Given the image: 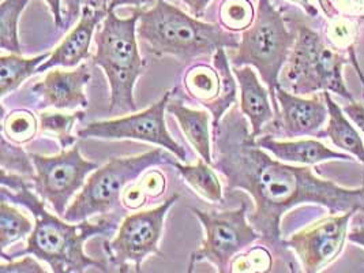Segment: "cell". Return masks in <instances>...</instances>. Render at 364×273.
I'll return each mask as SVG.
<instances>
[{
    "label": "cell",
    "mask_w": 364,
    "mask_h": 273,
    "mask_svg": "<svg viewBox=\"0 0 364 273\" xmlns=\"http://www.w3.org/2000/svg\"><path fill=\"white\" fill-rule=\"evenodd\" d=\"M1 168L17 171L18 175L33 178L34 166L31 154H26L19 145L11 144L4 136L1 138Z\"/></svg>",
    "instance_id": "4dcf8cb0"
},
{
    "label": "cell",
    "mask_w": 364,
    "mask_h": 273,
    "mask_svg": "<svg viewBox=\"0 0 364 273\" xmlns=\"http://www.w3.org/2000/svg\"><path fill=\"white\" fill-rule=\"evenodd\" d=\"M360 21L356 18L338 16L328 19V25L325 28V38L333 48L348 55L352 62L356 74L359 75L364 93V73L359 65V59L356 55V43L359 38V26Z\"/></svg>",
    "instance_id": "cb8c5ba5"
},
{
    "label": "cell",
    "mask_w": 364,
    "mask_h": 273,
    "mask_svg": "<svg viewBox=\"0 0 364 273\" xmlns=\"http://www.w3.org/2000/svg\"><path fill=\"white\" fill-rule=\"evenodd\" d=\"M232 70L240 92V111L249 120L251 134L258 138L262 136L266 123L276 118L269 89L259 82L252 66L232 68Z\"/></svg>",
    "instance_id": "e0dca14e"
},
{
    "label": "cell",
    "mask_w": 364,
    "mask_h": 273,
    "mask_svg": "<svg viewBox=\"0 0 364 273\" xmlns=\"http://www.w3.org/2000/svg\"><path fill=\"white\" fill-rule=\"evenodd\" d=\"M172 167L176 168L184 182L203 200L210 204L223 201L224 191L221 181L215 173V167L208 164L203 159L199 157L196 166H184L179 161H173Z\"/></svg>",
    "instance_id": "603a6c76"
},
{
    "label": "cell",
    "mask_w": 364,
    "mask_h": 273,
    "mask_svg": "<svg viewBox=\"0 0 364 273\" xmlns=\"http://www.w3.org/2000/svg\"><path fill=\"white\" fill-rule=\"evenodd\" d=\"M32 0H3L0 3V48L10 53H22L18 37V21Z\"/></svg>",
    "instance_id": "484cf974"
},
{
    "label": "cell",
    "mask_w": 364,
    "mask_h": 273,
    "mask_svg": "<svg viewBox=\"0 0 364 273\" xmlns=\"http://www.w3.org/2000/svg\"><path fill=\"white\" fill-rule=\"evenodd\" d=\"M352 59L333 48L325 36L299 25L295 44L280 74V85L299 96L331 92L353 102L344 80V68Z\"/></svg>",
    "instance_id": "5b68a950"
},
{
    "label": "cell",
    "mask_w": 364,
    "mask_h": 273,
    "mask_svg": "<svg viewBox=\"0 0 364 273\" xmlns=\"http://www.w3.org/2000/svg\"><path fill=\"white\" fill-rule=\"evenodd\" d=\"M277 111L273 120L274 129L284 138L318 136L323 138V126L329 119V109L323 93H315L311 97L299 96L284 89H276Z\"/></svg>",
    "instance_id": "5bb4252c"
},
{
    "label": "cell",
    "mask_w": 364,
    "mask_h": 273,
    "mask_svg": "<svg viewBox=\"0 0 364 273\" xmlns=\"http://www.w3.org/2000/svg\"><path fill=\"white\" fill-rule=\"evenodd\" d=\"M325 102L329 109V119L323 130V136H328L331 142L346 151L349 154L355 156L364 166V142L359 132L352 126L349 118L337 102L331 99V92H322Z\"/></svg>",
    "instance_id": "ffe728a7"
},
{
    "label": "cell",
    "mask_w": 364,
    "mask_h": 273,
    "mask_svg": "<svg viewBox=\"0 0 364 273\" xmlns=\"http://www.w3.org/2000/svg\"><path fill=\"white\" fill-rule=\"evenodd\" d=\"M85 117L83 111H77L75 114H62V112H41L38 115L40 132L44 134L56 136L60 146L66 149L74 146L78 136H71L74 124Z\"/></svg>",
    "instance_id": "f1b7e54d"
},
{
    "label": "cell",
    "mask_w": 364,
    "mask_h": 273,
    "mask_svg": "<svg viewBox=\"0 0 364 273\" xmlns=\"http://www.w3.org/2000/svg\"><path fill=\"white\" fill-rule=\"evenodd\" d=\"M179 198V194H172L160 206L123 219L115 238L104 240L102 246L112 272H132V267L135 272H141L142 264L148 257L163 256L160 240L166 215Z\"/></svg>",
    "instance_id": "ba28073f"
},
{
    "label": "cell",
    "mask_w": 364,
    "mask_h": 273,
    "mask_svg": "<svg viewBox=\"0 0 364 273\" xmlns=\"http://www.w3.org/2000/svg\"><path fill=\"white\" fill-rule=\"evenodd\" d=\"M40 130V122L31 109L16 108L3 118V136L16 145H25L33 141Z\"/></svg>",
    "instance_id": "4316f807"
},
{
    "label": "cell",
    "mask_w": 364,
    "mask_h": 273,
    "mask_svg": "<svg viewBox=\"0 0 364 273\" xmlns=\"http://www.w3.org/2000/svg\"><path fill=\"white\" fill-rule=\"evenodd\" d=\"M0 272L1 273H47V269H44L38 261L34 259L33 256L26 257L21 259H13L9 261V264H1L0 265Z\"/></svg>",
    "instance_id": "1f68e13d"
},
{
    "label": "cell",
    "mask_w": 364,
    "mask_h": 273,
    "mask_svg": "<svg viewBox=\"0 0 364 273\" xmlns=\"http://www.w3.org/2000/svg\"><path fill=\"white\" fill-rule=\"evenodd\" d=\"M343 111L346 112L349 120L362 132L364 134V104L362 102H348L343 107Z\"/></svg>",
    "instance_id": "e575fe53"
},
{
    "label": "cell",
    "mask_w": 364,
    "mask_h": 273,
    "mask_svg": "<svg viewBox=\"0 0 364 273\" xmlns=\"http://www.w3.org/2000/svg\"><path fill=\"white\" fill-rule=\"evenodd\" d=\"M166 188L168 179L166 173L151 167L124 188L122 194V206L130 212L139 210L150 200H159L166 193Z\"/></svg>",
    "instance_id": "7402d4cb"
},
{
    "label": "cell",
    "mask_w": 364,
    "mask_h": 273,
    "mask_svg": "<svg viewBox=\"0 0 364 273\" xmlns=\"http://www.w3.org/2000/svg\"><path fill=\"white\" fill-rule=\"evenodd\" d=\"M334 4L341 16L364 21V0H334Z\"/></svg>",
    "instance_id": "d6a6232c"
},
{
    "label": "cell",
    "mask_w": 364,
    "mask_h": 273,
    "mask_svg": "<svg viewBox=\"0 0 364 273\" xmlns=\"http://www.w3.org/2000/svg\"><path fill=\"white\" fill-rule=\"evenodd\" d=\"M249 124L235 104L212 130V166L225 178L230 191L243 190L251 196L255 209L249 222L269 246H284L282 216L300 205H321L331 215L348 210L364 213V185L343 188L316 176L309 166L299 167L272 159L257 145Z\"/></svg>",
    "instance_id": "6da1fadb"
},
{
    "label": "cell",
    "mask_w": 364,
    "mask_h": 273,
    "mask_svg": "<svg viewBox=\"0 0 364 273\" xmlns=\"http://www.w3.org/2000/svg\"><path fill=\"white\" fill-rule=\"evenodd\" d=\"M52 52H46L34 58H22L17 53L0 56V97L4 99L9 93L17 90L28 78L37 74L40 68Z\"/></svg>",
    "instance_id": "44dd1931"
},
{
    "label": "cell",
    "mask_w": 364,
    "mask_h": 273,
    "mask_svg": "<svg viewBox=\"0 0 364 273\" xmlns=\"http://www.w3.org/2000/svg\"><path fill=\"white\" fill-rule=\"evenodd\" d=\"M203 228V240L197 252L191 253L188 272L199 262H209L220 273L230 272V264L237 253L261 239V235L247 222V204L233 210H202L191 208Z\"/></svg>",
    "instance_id": "9c48e42d"
},
{
    "label": "cell",
    "mask_w": 364,
    "mask_h": 273,
    "mask_svg": "<svg viewBox=\"0 0 364 273\" xmlns=\"http://www.w3.org/2000/svg\"><path fill=\"white\" fill-rule=\"evenodd\" d=\"M151 0H109L108 1V10L115 11L117 7H124V6H133L135 9H141L142 6L148 4Z\"/></svg>",
    "instance_id": "74e56055"
},
{
    "label": "cell",
    "mask_w": 364,
    "mask_h": 273,
    "mask_svg": "<svg viewBox=\"0 0 364 273\" xmlns=\"http://www.w3.org/2000/svg\"><path fill=\"white\" fill-rule=\"evenodd\" d=\"M259 148L273 154L276 159L288 164L315 166L329 160L352 161V154L333 151L319 142L318 139H296V141H279L272 136H259L255 138Z\"/></svg>",
    "instance_id": "ac0fdd59"
},
{
    "label": "cell",
    "mask_w": 364,
    "mask_h": 273,
    "mask_svg": "<svg viewBox=\"0 0 364 273\" xmlns=\"http://www.w3.org/2000/svg\"><path fill=\"white\" fill-rule=\"evenodd\" d=\"M295 40L296 34L288 29L282 13L270 0H258L257 16L252 25L242 32L237 48L230 53L232 68H257L269 89L274 111L279 108L276 89L280 85V74Z\"/></svg>",
    "instance_id": "8992f818"
},
{
    "label": "cell",
    "mask_w": 364,
    "mask_h": 273,
    "mask_svg": "<svg viewBox=\"0 0 364 273\" xmlns=\"http://www.w3.org/2000/svg\"><path fill=\"white\" fill-rule=\"evenodd\" d=\"M34 224L16 206L1 198L0 203V247L1 252L32 234Z\"/></svg>",
    "instance_id": "d4e9b609"
},
{
    "label": "cell",
    "mask_w": 364,
    "mask_h": 273,
    "mask_svg": "<svg viewBox=\"0 0 364 273\" xmlns=\"http://www.w3.org/2000/svg\"><path fill=\"white\" fill-rule=\"evenodd\" d=\"M172 160L163 148L127 157H112L105 166L95 171L74 201L67 206L63 219L78 223L95 216L116 212L122 205V194L134 181L151 167L172 166Z\"/></svg>",
    "instance_id": "52a82bcc"
},
{
    "label": "cell",
    "mask_w": 364,
    "mask_h": 273,
    "mask_svg": "<svg viewBox=\"0 0 364 273\" xmlns=\"http://www.w3.org/2000/svg\"><path fill=\"white\" fill-rule=\"evenodd\" d=\"M273 271V256L265 246H254L233 257L231 273H267Z\"/></svg>",
    "instance_id": "f546056e"
},
{
    "label": "cell",
    "mask_w": 364,
    "mask_h": 273,
    "mask_svg": "<svg viewBox=\"0 0 364 273\" xmlns=\"http://www.w3.org/2000/svg\"><path fill=\"white\" fill-rule=\"evenodd\" d=\"M292 1L300 4V6L306 10V13H307L310 17H316L318 11H316V9H315L314 6L310 3V0H292Z\"/></svg>",
    "instance_id": "60d3db41"
},
{
    "label": "cell",
    "mask_w": 364,
    "mask_h": 273,
    "mask_svg": "<svg viewBox=\"0 0 364 273\" xmlns=\"http://www.w3.org/2000/svg\"><path fill=\"white\" fill-rule=\"evenodd\" d=\"M318 3H319V7H321L323 16L328 19L341 16L334 4V0H318Z\"/></svg>",
    "instance_id": "f35d334b"
},
{
    "label": "cell",
    "mask_w": 364,
    "mask_h": 273,
    "mask_svg": "<svg viewBox=\"0 0 364 273\" xmlns=\"http://www.w3.org/2000/svg\"><path fill=\"white\" fill-rule=\"evenodd\" d=\"M182 82L186 95L210 112L212 130L236 104L239 86L225 48L215 52L212 65L199 62L187 68Z\"/></svg>",
    "instance_id": "7c38bea8"
},
{
    "label": "cell",
    "mask_w": 364,
    "mask_h": 273,
    "mask_svg": "<svg viewBox=\"0 0 364 273\" xmlns=\"http://www.w3.org/2000/svg\"><path fill=\"white\" fill-rule=\"evenodd\" d=\"M348 240L364 249V227L353 228L350 232H348Z\"/></svg>",
    "instance_id": "ab89813d"
},
{
    "label": "cell",
    "mask_w": 364,
    "mask_h": 273,
    "mask_svg": "<svg viewBox=\"0 0 364 273\" xmlns=\"http://www.w3.org/2000/svg\"><path fill=\"white\" fill-rule=\"evenodd\" d=\"M31 159L34 166L32 188L60 218H63L70 200L85 186L86 176L99 168V164L83 157L77 145L56 156L34 154Z\"/></svg>",
    "instance_id": "30bf717a"
},
{
    "label": "cell",
    "mask_w": 364,
    "mask_h": 273,
    "mask_svg": "<svg viewBox=\"0 0 364 273\" xmlns=\"http://www.w3.org/2000/svg\"><path fill=\"white\" fill-rule=\"evenodd\" d=\"M257 16L251 0H223L218 9V23L228 32L247 31Z\"/></svg>",
    "instance_id": "83f0119b"
},
{
    "label": "cell",
    "mask_w": 364,
    "mask_h": 273,
    "mask_svg": "<svg viewBox=\"0 0 364 273\" xmlns=\"http://www.w3.org/2000/svg\"><path fill=\"white\" fill-rule=\"evenodd\" d=\"M355 213L358 210L331 215L284 240V246L295 253L303 272H322L340 257L348 240L349 222Z\"/></svg>",
    "instance_id": "4fadbf2b"
},
{
    "label": "cell",
    "mask_w": 364,
    "mask_h": 273,
    "mask_svg": "<svg viewBox=\"0 0 364 273\" xmlns=\"http://www.w3.org/2000/svg\"><path fill=\"white\" fill-rule=\"evenodd\" d=\"M181 1L188 7L193 17L200 18L212 0H181Z\"/></svg>",
    "instance_id": "d590c367"
},
{
    "label": "cell",
    "mask_w": 364,
    "mask_h": 273,
    "mask_svg": "<svg viewBox=\"0 0 364 273\" xmlns=\"http://www.w3.org/2000/svg\"><path fill=\"white\" fill-rule=\"evenodd\" d=\"M172 99V96H171ZM168 102L166 112L178 120L183 136L193 146V149L208 164H213V142L210 133L212 115L209 111H199L188 108L182 100L175 99Z\"/></svg>",
    "instance_id": "d6986e66"
},
{
    "label": "cell",
    "mask_w": 364,
    "mask_h": 273,
    "mask_svg": "<svg viewBox=\"0 0 364 273\" xmlns=\"http://www.w3.org/2000/svg\"><path fill=\"white\" fill-rule=\"evenodd\" d=\"M138 10L132 17H117L109 11L95 37L96 53L93 65L102 68L109 89L111 105L109 114H132L136 111L134 87L139 77L144 75L146 60L138 48Z\"/></svg>",
    "instance_id": "277c9868"
},
{
    "label": "cell",
    "mask_w": 364,
    "mask_h": 273,
    "mask_svg": "<svg viewBox=\"0 0 364 273\" xmlns=\"http://www.w3.org/2000/svg\"><path fill=\"white\" fill-rule=\"evenodd\" d=\"M172 90L166 92L161 100L150 105L145 111L135 112L123 118L92 122L78 130V138L99 139H135L154 144L184 161L187 154L166 129V111Z\"/></svg>",
    "instance_id": "8fae6325"
},
{
    "label": "cell",
    "mask_w": 364,
    "mask_h": 273,
    "mask_svg": "<svg viewBox=\"0 0 364 273\" xmlns=\"http://www.w3.org/2000/svg\"><path fill=\"white\" fill-rule=\"evenodd\" d=\"M108 14V6L87 4L82 9L77 25L68 32L65 40L50 53V58L37 68V74L50 68H78L83 60L90 56V46L95 37V31Z\"/></svg>",
    "instance_id": "2e32d148"
},
{
    "label": "cell",
    "mask_w": 364,
    "mask_h": 273,
    "mask_svg": "<svg viewBox=\"0 0 364 273\" xmlns=\"http://www.w3.org/2000/svg\"><path fill=\"white\" fill-rule=\"evenodd\" d=\"M48 6H50V13H52V17L55 21V26L58 29H63L65 28V19L62 16V4H60V0H47Z\"/></svg>",
    "instance_id": "8d00e7d4"
},
{
    "label": "cell",
    "mask_w": 364,
    "mask_h": 273,
    "mask_svg": "<svg viewBox=\"0 0 364 273\" xmlns=\"http://www.w3.org/2000/svg\"><path fill=\"white\" fill-rule=\"evenodd\" d=\"M31 178L1 170V198L26 208L34 216V228L23 250L7 255L4 261L33 256L50 265L53 273H83L90 269L112 272L108 262L95 259L85 253V243L97 235H112L119 228V219L105 215L96 223L67 222L59 215H52L44 201L32 191Z\"/></svg>",
    "instance_id": "7a4b0ae2"
},
{
    "label": "cell",
    "mask_w": 364,
    "mask_h": 273,
    "mask_svg": "<svg viewBox=\"0 0 364 273\" xmlns=\"http://www.w3.org/2000/svg\"><path fill=\"white\" fill-rule=\"evenodd\" d=\"M90 78L92 73L86 63L68 71L50 68L46 78L34 84L31 92L38 102V108H87L89 100L85 95V86L87 85Z\"/></svg>",
    "instance_id": "9a60e30c"
},
{
    "label": "cell",
    "mask_w": 364,
    "mask_h": 273,
    "mask_svg": "<svg viewBox=\"0 0 364 273\" xmlns=\"http://www.w3.org/2000/svg\"><path fill=\"white\" fill-rule=\"evenodd\" d=\"M136 10V36L156 56L169 55L181 62H191L200 56H213L220 48L235 50L240 43L237 33L190 17L166 0H156L149 10Z\"/></svg>",
    "instance_id": "3957f363"
},
{
    "label": "cell",
    "mask_w": 364,
    "mask_h": 273,
    "mask_svg": "<svg viewBox=\"0 0 364 273\" xmlns=\"http://www.w3.org/2000/svg\"><path fill=\"white\" fill-rule=\"evenodd\" d=\"M65 3H66V13L63 16L65 19L63 29H68L70 26H73L77 18L81 17L83 7L87 4H92L93 0H65Z\"/></svg>",
    "instance_id": "836d02e7"
}]
</instances>
